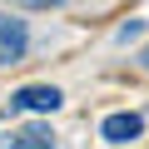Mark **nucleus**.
Listing matches in <instances>:
<instances>
[{
  "label": "nucleus",
  "instance_id": "f257e3e1",
  "mask_svg": "<svg viewBox=\"0 0 149 149\" xmlns=\"http://www.w3.org/2000/svg\"><path fill=\"white\" fill-rule=\"evenodd\" d=\"M60 90L55 85H25V90H15L10 95V109H20V114H50V109H60Z\"/></svg>",
  "mask_w": 149,
  "mask_h": 149
},
{
  "label": "nucleus",
  "instance_id": "f03ea898",
  "mask_svg": "<svg viewBox=\"0 0 149 149\" xmlns=\"http://www.w3.org/2000/svg\"><path fill=\"white\" fill-rule=\"evenodd\" d=\"M55 144L60 139H55L50 124H20V129H10L0 139V149H55Z\"/></svg>",
  "mask_w": 149,
  "mask_h": 149
},
{
  "label": "nucleus",
  "instance_id": "7ed1b4c3",
  "mask_svg": "<svg viewBox=\"0 0 149 149\" xmlns=\"http://www.w3.org/2000/svg\"><path fill=\"white\" fill-rule=\"evenodd\" d=\"M139 134H144V114H134V109H119L100 124V139H109V144H129Z\"/></svg>",
  "mask_w": 149,
  "mask_h": 149
},
{
  "label": "nucleus",
  "instance_id": "20e7f679",
  "mask_svg": "<svg viewBox=\"0 0 149 149\" xmlns=\"http://www.w3.org/2000/svg\"><path fill=\"white\" fill-rule=\"evenodd\" d=\"M25 45H30L25 25H20L15 15H0V60H20V55H25Z\"/></svg>",
  "mask_w": 149,
  "mask_h": 149
},
{
  "label": "nucleus",
  "instance_id": "39448f33",
  "mask_svg": "<svg viewBox=\"0 0 149 149\" xmlns=\"http://www.w3.org/2000/svg\"><path fill=\"white\" fill-rule=\"evenodd\" d=\"M139 30H144V20H129V25H119V40H134Z\"/></svg>",
  "mask_w": 149,
  "mask_h": 149
},
{
  "label": "nucleus",
  "instance_id": "423d86ee",
  "mask_svg": "<svg viewBox=\"0 0 149 149\" xmlns=\"http://www.w3.org/2000/svg\"><path fill=\"white\" fill-rule=\"evenodd\" d=\"M20 5H40L45 10V5H60V0H20Z\"/></svg>",
  "mask_w": 149,
  "mask_h": 149
},
{
  "label": "nucleus",
  "instance_id": "0eeeda50",
  "mask_svg": "<svg viewBox=\"0 0 149 149\" xmlns=\"http://www.w3.org/2000/svg\"><path fill=\"white\" fill-rule=\"evenodd\" d=\"M0 65H5V60H0Z\"/></svg>",
  "mask_w": 149,
  "mask_h": 149
}]
</instances>
